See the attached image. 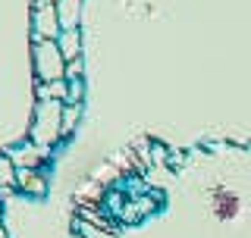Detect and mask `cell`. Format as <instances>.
I'll list each match as a JSON object with an SVG mask.
<instances>
[{
    "instance_id": "cell-7",
    "label": "cell",
    "mask_w": 251,
    "mask_h": 238,
    "mask_svg": "<svg viewBox=\"0 0 251 238\" xmlns=\"http://www.w3.org/2000/svg\"><path fill=\"white\" fill-rule=\"evenodd\" d=\"M38 94H41L44 100H47V97H63V94H66V88H63L60 82H50V85H41V91H38Z\"/></svg>"
},
{
    "instance_id": "cell-2",
    "label": "cell",
    "mask_w": 251,
    "mask_h": 238,
    "mask_svg": "<svg viewBox=\"0 0 251 238\" xmlns=\"http://www.w3.org/2000/svg\"><path fill=\"white\" fill-rule=\"evenodd\" d=\"M60 113H63L60 100H50V104L38 107V119H35V141H38V144H50V141L63 132Z\"/></svg>"
},
{
    "instance_id": "cell-5",
    "label": "cell",
    "mask_w": 251,
    "mask_h": 238,
    "mask_svg": "<svg viewBox=\"0 0 251 238\" xmlns=\"http://www.w3.org/2000/svg\"><path fill=\"white\" fill-rule=\"evenodd\" d=\"M217 204H220L217 213H220L223 219H226V216H235V210H239V201H235V197H229V194H220Z\"/></svg>"
},
{
    "instance_id": "cell-4",
    "label": "cell",
    "mask_w": 251,
    "mask_h": 238,
    "mask_svg": "<svg viewBox=\"0 0 251 238\" xmlns=\"http://www.w3.org/2000/svg\"><path fill=\"white\" fill-rule=\"evenodd\" d=\"M57 16H60V25L63 28H73L75 25V16H78V0H60Z\"/></svg>"
},
{
    "instance_id": "cell-1",
    "label": "cell",
    "mask_w": 251,
    "mask_h": 238,
    "mask_svg": "<svg viewBox=\"0 0 251 238\" xmlns=\"http://www.w3.org/2000/svg\"><path fill=\"white\" fill-rule=\"evenodd\" d=\"M35 69H38V78L57 82L66 72V57H63V50L53 41H38L35 44Z\"/></svg>"
},
{
    "instance_id": "cell-6",
    "label": "cell",
    "mask_w": 251,
    "mask_h": 238,
    "mask_svg": "<svg viewBox=\"0 0 251 238\" xmlns=\"http://www.w3.org/2000/svg\"><path fill=\"white\" fill-rule=\"evenodd\" d=\"M13 160H6V157H3V160H0V179H3V185H10V182H16V169H13Z\"/></svg>"
},
{
    "instance_id": "cell-3",
    "label": "cell",
    "mask_w": 251,
    "mask_h": 238,
    "mask_svg": "<svg viewBox=\"0 0 251 238\" xmlns=\"http://www.w3.org/2000/svg\"><path fill=\"white\" fill-rule=\"evenodd\" d=\"M35 25L38 31H41V38L44 41H50L53 35H57V25H60V16H57V6H38V13H35Z\"/></svg>"
}]
</instances>
